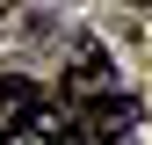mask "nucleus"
I'll use <instances>...</instances> for the list:
<instances>
[{
  "instance_id": "20e7f679",
  "label": "nucleus",
  "mask_w": 152,
  "mask_h": 145,
  "mask_svg": "<svg viewBox=\"0 0 152 145\" xmlns=\"http://www.w3.org/2000/svg\"><path fill=\"white\" fill-rule=\"evenodd\" d=\"M145 7H152V0H145Z\"/></svg>"
},
{
  "instance_id": "f257e3e1",
  "label": "nucleus",
  "mask_w": 152,
  "mask_h": 145,
  "mask_svg": "<svg viewBox=\"0 0 152 145\" xmlns=\"http://www.w3.org/2000/svg\"><path fill=\"white\" fill-rule=\"evenodd\" d=\"M130 123H138V102H123V94L72 102V109H65L58 145H123V138H130Z\"/></svg>"
},
{
  "instance_id": "7ed1b4c3",
  "label": "nucleus",
  "mask_w": 152,
  "mask_h": 145,
  "mask_svg": "<svg viewBox=\"0 0 152 145\" xmlns=\"http://www.w3.org/2000/svg\"><path fill=\"white\" fill-rule=\"evenodd\" d=\"M29 116H36V87L22 72H0V138H22Z\"/></svg>"
},
{
  "instance_id": "f03ea898",
  "label": "nucleus",
  "mask_w": 152,
  "mask_h": 145,
  "mask_svg": "<svg viewBox=\"0 0 152 145\" xmlns=\"http://www.w3.org/2000/svg\"><path fill=\"white\" fill-rule=\"evenodd\" d=\"M65 94H72V102H102V94H116V65H109V51L94 44V36H80V44H72Z\"/></svg>"
}]
</instances>
